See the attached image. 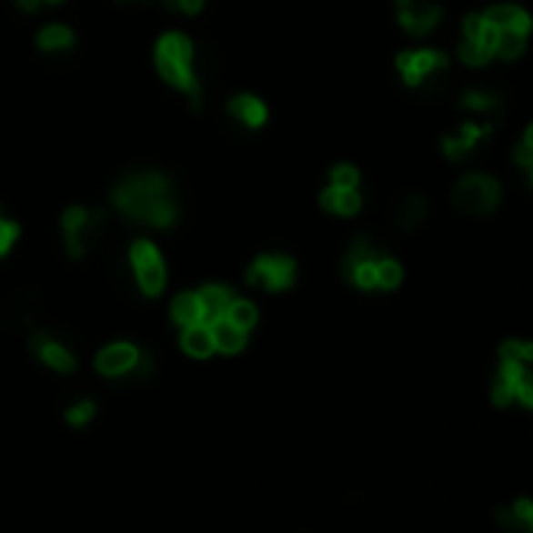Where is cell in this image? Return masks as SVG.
Returning <instances> with one entry per match:
<instances>
[{"mask_svg":"<svg viewBox=\"0 0 533 533\" xmlns=\"http://www.w3.org/2000/svg\"><path fill=\"white\" fill-rule=\"evenodd\" d=\"M209 334H213V347L218 349V353H225V356H235L244 349V343H246V331H240V327L235 325V321H228V318H216V321H209Z\"/></svg>","mask_w":533,"mask_h":533,"instance_id":"obj_13","label":"cell"},{"mask_svg":"<svg viewBox=\"0 0 533 533\" xmlns=\"http://www.w3.org/2000/svg\"><path fill=\"white\" fill-rule=\"evenodd\" d=\"M41 4H63V0H41Z\"/></svg>","mask_w":533,"mask_h":533,"instance_id":"obj_33","label":"cell"},{"mask_svg":"<svg viewBox=\"0 0 533 533\" xmlns=\"http://www.w3.org/2000/svg\"><path fill=\"white\" fill-rule=\"evenodd\" d=\"M113 203L135 222H147L156 228H169L178 216L169 194V181L159 172H137L113 187Z\"/></svg>","mask_w":533,"mask_h":533,"instance_id":"obj_1","label":"cell"},{"mask_svg":"<svg viewBox=\"0 0 533 533\" xmlns=\"http://www.w3.org/2000/svg\"><path fill=\"white\" fill-rule=\"evenodd\" d=\"M484 19L490 22L496 32H499V28H521V32H530V16H528V10H521V6H512V4L490 6V10L484 13Z\"/></svg>","mask_w":533,"mask_h":533,"instance_id":"obj_17","label":"cell"},{"mask_svg":"<svg viewBox=\"0 0 533 533\" xmlns=\"http://www.w3.org/2000/svg\"><path fill=\"white\" fill-rule=\"evenodd\" d=\"M156 69L172 87H178V91H185L191 97L194 109L200 106V85H196V75H194V47L181 32H169L159 38Z\"/></svg>","mask_w":533,"mask_h":533,"instance_id":"obj_2","label":"cell"},{"mask_svg":"<svg viewBox=\"0 0 533 533\" xmlns=\"http://www.w3.org/2000/svg\"><path fill=\"white\" fill-rule=\"evenodd\" d=\"M399 72H403L406 85L408 87H418L430 72H440L447 69V56L440 54V50H408V54H399Z\"/></svg>","mask_w":533,"mask_h":533,"instance_id":"obj_8","label":"cell"},{"mask_svg":"<svg viewBox=\"0 0 533 533\" xmlns=\"http://www.w3.org/2000/svg\"><path fill=\"white\" fill-rule=\"evenodd\" d=\"M499 196H502V191H499V185H496V178L474 172V175H465V178L458 181L452 200H456V206L462 209V213L487 216L499 206Z\"/></svg>","mask_w":533,"mask_h":533,"instance_id":"obj_4","label":"cell"},{"mask_svg":"<svg viewBox=\"0 0 533 533\" xmlns=\"http://www.w3.org/2000/svg\"><path fill=\"white\" fill-rule=\"evenodd\" d=\"M72 41H75L72 28L60 25V22H54V25H44L41 35H38V47L41 50H63V47H72Z\"/></svg>","mask_w":533,"mask_h":533,"instance_id":"obj_20","label":"cell"},{"mask_svg":"<svg viewBox=\"0 0 533 533\" xmlns=\"http://www.w3.org/2000/svg\"><path fill=\"white\" fill-rule=\"evenodd\" d=\"M397 16L408 35L425 38L430 28L440 22V6L430 4V0H397Z\"/></svg>","mask_w":533,"mask_h":533,"instance_id":"obj_7","label":"cell"},{"mask_svg":"<svg viewBox=\"0 0 533 533\" xmlns=\"http://www.w3.org/2000/svg\"><path fill=\"white\" fill-rule=\"evenodd\" d=\"M493 56V47L484 41H474V38H462L458 44V60H465L468 65H484Z\"/></svg>","mask_w":533,"mask_h":533,"instance_id":"obj_23","label":"cell"},{"mask_svg":"<svg viewBox=\"0 0 533 533\" xmlns=\"http://www.w3.org/2000/svg\"><path fill=\"white\" fill-rule=\"evenodd\" d=\"M297 277V262L290 256H259L246 268V284L262 290H287Z\"/></svg>","mask_w":533,"mask_h":533,"instance_id":"obj_6","label":"cell"},{"mask_svg":"<svg viewBox=\"0 0 533 533\" xmlns=\"http://www.w3.org/2000/svg\"><path fill=\"white\" fill-rule=\"evenodd\" d=\"M181 347H185V353L194 356V359H209V356L216 353V347H213V334H209L206 321L181 327Z\"/></svg>","mask_w":533,"mask_h":533,"instance_id":"obj_14","label":"cell"},{"mask_svg":"<svg viewBox=\"0 0 533 533\" xmlns=\"http://www.w3.org/2000/svg\"><path fill=\"white\" fill-rule=\"evenodd\" d=\"M131 266H135L137 284L147 297H159L166 287V266L159 250L150 244V240H135L131 246Z\"/></svg>","mask_w":533,"mask_h":533,"instance_id":"obj_5","label":"cell"},{"mask_svg":"<svg viewBox=\"0 0 533 533\" xmlns=\"http://www.w3.org/2000/svg\"><path fill=\"white\" fill-rule=\"evenodd\" d=\"M196 299H200V312H203V321H216L225 316V309H228V303L235 299L228 287H222V284H206L203 290H196Z\"/></svg>","mask_w":533,"mask_h":533,"instance_id":"obj_15","label":"cell"},{"mask_svg":"<svg viewBox=\"0 0 533 533\" xmlns=\"http://www.w3.org/2000/svg\"><path fill=\"white\" fill-rule=\"evenodd\" d=\"M19 4V10H25V13H35L41 6V0H16Z\"/></svg>","mask_w":533,"mask_h":533,"instance_id":"obj_32","label":"cell"},{"mask_svg":"<svg viewBox=\"0 0 533 533\" xmlns=\"http://www.w3.org/2000/svg\"><path fill=\"white\" fill-rule=\"evenodd\" d=\"M499 356H502V362L530 365V359H533V347H530V343H524V340H508V343H502Z\"/></svg>","mask_w":533,"mask_h":533,"instance_id":"obj_25","label":"cell"},{"mask_svg":"<svg viewBox=\"0 0 533 533\" xmlns=\"http://www.w3.org/2000/svg\"><path fill=\"white\" fill-rule=\"evenodd\" d=\"M231 116H235L237 122H244L246 128H259V126H266V119H268L266 104H262L259 97H253V94H237V97L231 100Z\"/></svg>","mask_w":533,"mask_h":533,"instance_id":"obj_16","label":"cell"},{"mask_svg":"<svg viewBox=\"0 0 533 533\" xmlns=\"http://www.w3.org/2000/svg\"><path fill=\"white\" fill-rule=\"evenodd\" d=\"M28 349H32L41 362H47L54 371H63L65 375V371L75 368V356H72L63 343H56L54 337H50L47 331H35L32 340H28Z\"/></svg>","mask_w":533,"mask_h":533,"instance_id":"obj_11","label":"cell"},{"mask_svg":"<svg viewBox=\"0 0 533 533\" xmlns=\"http://www.w3.org/2000/svg\"><path fill=\"white\" fill-rule=\"evenodd\" d=\"M512 515H515V521H521L524 528H530V524H533V502L530 499H518L515 508H512Z\"/></svg>","mask_w":533,"mask_h":533,"instance_id":"obj_31","label":"cell"},{"mask_svg":"<svg viewBox=\"0 0 533 533\" xmlns=\"http://www.w3.org/2000/svg\"><path fill=\"white\" fill-rule=\"evenodd\" d=\"M462 106L468 109V113H478V116H490L496 106H499V97L496 94H484V91H468L462 97Z\"/></svg>","mask_w":533,"mask_h":533,"instance_id":"obj_24","label":"cell"},{"mask_svg":"<svg viewBox=\"0 0 533 533\" xmlns=\"http://www.w3.org/2000/svg\"><path fill=\"white\" fill-rule=\"evenodd\" d=\"M104 222H106L104 209H82V206L65 209L63 213V235H65V250H69L72 259L85 256L87 246L97 240Z\"/></svg>","mask_w":533,"mask_h":533,"instance_id":"obj_3","label":"cell"},{"mask_svg":"<svg viewBox=\"0 0 533 533\" xmlns=\"http://www.w3.org/2000/svg\"><path fill=\"white\" fill-rule=\"evenodd\" d=\"M318 206L334 216H356L362 209V196L356 187H325L318 194Z\"/></svg>","mask_w":533,"mask_h":533,"instance_id":"obj_12","label":"cell"},{"mask_svg":"<svg viewBox=\"0 0 533 533\" xmlns=\"http://www.w3.org/2000/svg\"><path fill=\"white\" fill-rule=\"evenodd\" d=\"M331 185L334 187H356L359 185V172L353 169V166H334L331 169Z\"/></svg>","mask_w":533,"mask_h":533,"instance_id":"obj_27","label":"cell"},{"mask_svg":"<svg viewBox=\"0 0 533 533\" xmlns=\"http://www.w3.org/2000/svg\"><path fill=\"white\" fill-rule=\"evenodd\" d=\"M375 277L381 290H397L399 284H403V266H399L397 259H377Z\"/></svg>","mask_w":533,"mask_h":533,"instance_id":"obj_22","label":"cell"},{"mask_svg":"<svg viewBox=\"0 0 533 533\" xmlns=\"http://www.w3.org/2000/svg\"><path fill=\"white\" fill-rule=\"evenodd\" d=\"M172 318L178 327H187V325H196V321H203V312H200V299L196 294H181L175 297L172 303Z\"/></svg>","mask_w":533,"mask_h":533,"instance_id":"obj_19","label":"cell"},{"mask_svg":"<svg viewBox=\"0 0 533 533\" xmlns=\"http://www.w3.org/2000/svg\"><path fill=\"white\" fill-rule=\"evenodd\" d=\"M524 50H528V32H521V28H499L496 32L493 54H499L502 60H518Z\"/></svg>","mask_w":533,"mask_h":533,"instance_id":"obj_18","label":"cell"},{"mask_svg":"<svg viewBox=\"0 0 533 533\" xmlns=\"http://www.w3.org/2000/svg\"><path fill=\"white\" fill-rule=\"evenodd\" d=\"M515 163L521 166V169H530L533 166V135H524V141L515 147Z\"/></svg>","mask_w":533,"mask_h":533,"instance_id":"obj_30","label":"cell"},{"mask_svg":"<svg viewBox=\"0 0 533 533\" xmlns=\"http://www.w3.org/2000/svg\"><path fill=\"white\" fill-rule=\"evenodd\" d=\"M137 356H141V349L131 347V343H109L97 353V371L106 377H122V375H131L137 365Z\"/></svg>","mask_w":533,"mask_h":533,"instance_id":"obj_10","label":"cell"},{"mask_svg":"<svg viewBox=\"0 0 533 533\" xmlns=\"http://www.w3.org/2000/svg\"><path fill=\"white\" fill-rule=\"evenodd\" d=\"M490 131H493L490 122H465V126H458L456 135L443 137V153H447V159H452V163H462L480 141H487Z\"/></svg>","mask_w":533,"mask_h":533,"instance_id":"obj_9","label":"cell"},{"mask_svg":"<svg viewBox=\"0 0 533 533\" xmlns=\"http://www.w3.org/2000/svg\"><path fill=\"white\" fill-rule=\"evenodd\" d=\"M91 415H94V403L85 399V403H75L65 412V421H69V425H85V421H91Z\"/></svg>","mask_w":533,"mask_h":533,"instance_id":"obj_28","label":"cell"},{"mask_svg":"<svg viewBox=\"0 0 533 533\" xmlns=\"http://www.w3.org/2000/svg\"><path fill=\"white\" fill-rule=\"evenodd\" d=\"M225 318L235 321L240 331H250V327L256 325L259 312H256V306H253V303H246V299H237V297H235V299L228 303V309H225Z\"/></svg>","mask_w":533,"mask_h":533,"instance_id":"obj_21","label":"cell"},{"mask_svg":"<svg viewBox=\"0 0 533 533\" xmlns=\"http://www.w3.org/2000/svg\"><path fill=\"white\" fill-rule=\"evenodd\" d=\"M427 206L421 196H408V200L403 203V209H399V228H415V225L425 218Z\"/></svg>","mask_w":533,"mask_h":533,"instance_id":"obj_26","label":"cell"},{"mask_svg":"<svg viewBox=\"0 0 533 533\" xmlns=\"http://www.w3.org/2000/svg\"><path fill=\"white\" fill-rule=\"evenodd\" d=\"M16 237H19V225L16 222H4V218H0V256H4L13 244H16Z\"/></svg>","mask_w":533,"mask_h":533,"instance_id":"obj_29","label":"cell"}]
</instances>
